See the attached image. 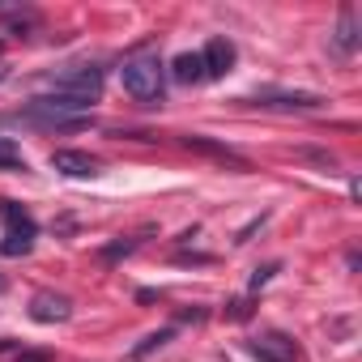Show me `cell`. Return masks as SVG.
Returning a JSON list of instances; mask_svg holds the SVG:
<instances>
[{"instance_id":"cell-12","label":"cell","mask_w":362,"mask_h":362,"mask_svg":"<svg viewBox=\"0 0 362 362\" xmlns=\"http://www.w3.org/2000/svg\"><path fill=\"white\" fill-rule=\"evenodd\" d=\"M26 170V158H22V149L13 145V141H5V136H0V170Z\"/></svg>"},{"instance_id":"cell-8","label":"cell","mask_w":362,"mask_h":362,"mask_svg":"<svg viewBox=\"0 0 362 362\" xmlns=\"http://www.w3.org/2000/svg\"><path fill=\"white\" fill-rule=\"evenodd\" d=\"M52 170H60L64 179H94L98 175V162L81 149H56L52 153Z\"/></svg>"},{"instance_id":"cell-3","label":"cell","mask_w":362,"mask_h":362,"mask_svg":"<svg viewBox=\"0 0 362 362\" xmlns=\"http://www.w3.org/2000/svg\"><path fill=\"white\" fill-rule=\"evenodd\" d=\"M0 218H5V230H0V256H26L35 247V218L18 205V201H0Z\"/></svg>"},{"instance_id":"cell-5","label":"cell","mask_w":362,"mask_h":362,"mask_svg":"<svg viewBox=\"0 0 362 362\" xmlns=\"http://www.w3.org/2000/svg\"><path fill=\"white\" fill-rule=\"evenodd\" d=\"M252 107H264V111H320L324 107V98L320 94H307V90H281V94H273V90H264V94H256V98H247Z\"/></svg>"},{"instance_id":"cell-9","label":"cell","mask_w":362,"mask_h":362,"mask_svg":"<svg viewBox=\"0 0 362 362\" xmlns=\"http://www.w3.org/2000/svg\"><path fill=\"white\" fill-rule=\"evenodd\" d=\"M30 315L39 320V324H64L69 315H73V307H69V298L64 294H35V303H30Z\"/></svg>"},{"instance_id":"cell-10","label":"cell","mask_w":362,"mask_h":362,"mask_svg":"<svg viewBox=\"0 0 362 362\" xmlns=\"http://www.w3.org/2000/svg\"><path fill=\"white\" fill-rule=\"evenodd\" d=\"M332 43H337V52H341V56H354V52H358V43H362V35H358V13H354L349 5L341 9V22H337Z\"/></svg>"},{"instance_id":"cell-6","label":"cell","mask_w":362,"mask_h":362,"mask_svg":"<svg viewBox=\"0 0 362 362\" xmlns=\"http://www.w3.org/2000/svg\"><path fill=\"white\" fill-rule=\"evenodd\" d=\"M252 358L256 362H294L298 345L286 332H260V337H252Z\"/></svg>"},{"instance_id":"cell-11","label":"cell","mask_w":362,"mask_h":362,"mask_svg":"<svg viewBox=\"0 0 362 362\" xmlns=\"http://www.w3.org/2000/svg\"><path fill=\"white\" fill-rule=\"evenodd\" d=\"M170 77H175V81H184V86L205 81V60H201V52H184V56H175Z\"/></svg>"},{"instance_id":"cell-13","label":"cell","mask_w":362,"mask_h":362,"mask_svg":"<svg viewBox=\"0 0 362 362\" xmlns=\"http://www.w3.org/2000/svg\"><path fill=\"white\" fill-rule=\"evenodd\" d=\"M0 290H5V277H0Z\"/></svg>"},{"instance_id":"cell-4","label":"cell","mask_w":362,"mask_h":362,"mask_svg":"<svg viewBox=\"0 0 362 362\" xmlns=\"http://www.w3.org/2000/svg\"><path fill=\"white\" fill-rule=\"evenodd\" d=\"M103 81H107V73H103L98 64H69V69H60V73L52 77V90L73 94V98H90V103H98Z\"/></svg>"},{"instance_id":"cell-1","label":"cell","mask_w":362,"mask_h":362,"mask_svg":"<svg viewBox=\"0 0 362 362\" xmlns=\"http://www.w3.org/2000/svg\"><path fill=\"white\" fill-rule=\"evenodd\" d=\"M90 111H94L90 98H73V94H60V90H43L39 98L26 103L22 119H30L39 128H69V124H81Z\"/></svg>"},{"instance_id":"cell-2","label":"cell","mask_w":362,"mask_h":362,"mask_svg":"<svg viewBox=\"0 0 362 362\" xmlns=\"http://www.w3.org/2000/svg\"><path fill=\"white\" fill-rule=\"evenodd\" d=\"M124 77V90L136 98V103H162V90H166V69L158 64V56H136L119 69Z\"/></svg>"},{"instance_id":"cell-7","label":"cell","mask_w":362,"mask_h":362,"mask_svg":"<svg viewBox=\"0 0 362 362\" xmlns=\"http://www.w3.org/2000/svg\"><path fill=\"white\" fill-rule=\"evenodd\" d=\"M201 60H205V77H226L230 69H235V60H239V52H235V43L230 39H209L205 43V52H201Z\"/></svg>"}]
</instances>
